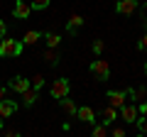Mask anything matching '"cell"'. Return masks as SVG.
Listing matches in <instances>:
<instances>
[{
  "label": "cell",
  "instance_id": "obj_12",
  "mask_svg": "<svg viewBox=\"0 0 147 137\" xmlns=\"http://www.w3.org/2000/svg\"><path fill=\"white\" fill-rule=\"evenodd\" d=\"M42 39H44V44H47V49H57L59 44H61V34H57V32H44L42 34Z\"/></svg>",
  "mask_w": 147,
  "mask_h": 137
},
{
  "label": "cell",
  "instance_id": "obj_19",
  "mask_svg": "<svg viewBox=\"0 0 147 137\" xmlns=\"http://www.w3.org/2000/svg\"><path fill=\"white\" fill-rule=\"evenodd\" d=\"M49 3H52V0H32L30 7H32V10H47Z\"/></svg>",
  "mask_w": 147,
  "mask_h": 137
},
{
  "label": "cell",
  "instance_id": "obj_11",
  "mask_svg": "<svg viewBox=\"0 0 147 137\" xmlns=\"http://www.w3.org/2000/svg\"><path fill=\"white\" fill-rule=\"evenodd\" d=\"M115 118H118V110L115 108H103V110H100V125L103 127H108V125H113V122H115Z\"/></svg>",
  "mask_w": 147,
  "mask_h": 137
},
{
  "label": "cell",
  "instance_id": "obj_2",
  "mask_svg": "<svg viewBox=\"0 0 147 137\" xmlns=\"http://www.w3.org/2000/svg\"><path fill=\"white\" fill-rule=\"evenodd\" d=\"M91 76L96 81H108L110 79V66L105 59H93L91 61Z\"/></svg>",
  "mask_w": 147,
  "mask_h": 137
},
{
  "label": "cell",
  "instance_id": "obj_32",
  "mask_svg": "<svg viewBox=\"0 0 147 137\" xmlns=\"http://www.w3.org/2000/svg\"><path fill=\"white\" fill-rule=\"evenodd\" d=\"M145 74H147V61H145Z\"/></svg>",
  "mask_w": 147,
  "mask_h": 137
},
{
  "label": "cell",
  "instance_id": "obj_5",
  "mask_svg": "<svg viewBox=\"0 0 147 137\" xmlns=\"http://www.w3.org/2000/svg\"><path fill=\"white\" fill-rule=\"evenodd\" d=\"M118 115L123 118V122H127V125H135L137 122V118H140V113H137V105H123L120 110H118Z\"/></svg>",
  "mask_w": 147,
  "mask_h": 137
},
{
  "label": "cell",
  "instance_id": "obj_30",
  "mask_svg": "<svg viewBox=\"0 0 147 137\" xmlns=\"http://www.w3.org/2000/svg\"><path fill=\"white\" fill-rule=\"evenodd\" d=\"M142 15H145V20H147V3L142 5Z\"/></svg>",
  "mask_w": 147,
  "mask_h": 137
},
{
  "label": "cell",
  "instance_id": "obj_28",
  "mask_svg": "<svg viewBox=\"0 0 147 137\" xmlns=\"http://www.w3.org/2000/svg\"><path fill=\"white\" fill-rule=\"evenodd\" d=\"M5 137H22L17 130H5Z\"/></svg>",
  "mask_w": 147,
  "mask_h": 137
},
{
  "label": "cell",
  "instance_id": "obj_24",
  "mask_svg": "<svg viewBox=\"0 0 147 137\" xmlns=\"http://www.w3.org/2000/svg\"><path fill=\"white\" fill-rule=\"evenodd\" d=\"M108 137H127V132L123 130V127H113V130L108 132Z\"/></svg>",
  "mask_w": 147,
  "mask_h": 137
},
{
  "label": "cell",
  "instance_id": "obj_16",
  "mask_svg": "<svg viewBox=\"0 0 147 137\" xmlns=\"http://www.w3.org/2000/svg\"><path fill=\"white\" fill-rule=\"evenodd\" d=\"M42 59L49 64V66H59V59H61V56H59V52H57V49H44Z\"/></svg>",
  "mask_w": 147,
  "mask_h": 137
},
{
  "label": "cell",
  "instance_id": "obj_18",
  "mask_svg": "<svg viewBox=\"0 0 147 137\" xmlns=\"http://www.w3.org/2000/svg\"><path fill=\"white\" fill-rule=\"evenodd\" d=\"M39 39H42V32H39V30H30V32L25 34V39H22V44L30 47V44H37Z\"/></svg>",
  "mask_w": 147,
  "mask_h": 137
},
{
  "label": "cell",
  "instance_id": "obj_29",
  "mask_svg": "<svg viewBox=\"0 0 147 137\" xmlns=\"http://www.w3.org/2000/svg\"><path fill=\"white\" fill-rule=\"evenodd\" d=\"M3 98H5V86L0 83V100H3Z\"/></svg>",
  "mask_w": 147,
  "mask_h": 137
},
{
  "label": "cell",
  "instance_id": "obj_17",
  "mask_svg": "<svg viewBox=\"0 0 147 137\" xmlns=\"http://www.w3.org/2000/svg\"><path fill=\"white\" fill-rule=\"evenodd\" d=\"M37 95H39V91H34V88H30V91H25L22 93V103H25V108H32L37 103Z\"/></svg>",
  "mask_w": 147,
  "mask_h": 137
},
{
  "label": "cell",
  "instance_id": "obj_4",
  "mask_svg": "<svg viewBox=\"0 0 147 137\" xmlns=\"http://www.w3.org/2000/svg\"><path fill=\"white\" fill-rule=\"evenodd\" d=\"M7 88L22 95L25 91H30V88H32V81H30V79H25V76H12V79H10V86H7Z\"/></svg>",
  "mask_w": 147,
  "mask_h": 137
},
{
  "label": "cell",
  "instance_id": "obj_22",
  "mask_svg": "<svg viewBox=\"0 0 147 137\" xmlns=\"http://www.w3.org/2000/svg\"><path fill=\"white\" fill-rule=\"evenodd\" d=\"M135 125H137V130H140V135H142V137H147V118H137Z\"/></svg>",
  "mask_w": 147,
  "mask_h": 137
},
{
  "label": "cell",
  "instance_id": "obj_7",
  "mask_svg": "<svg viewBox=\"0 0 147 137\" xmlns=\"http://www.w3.org/2000/svg\"><path fill=\"white\" fill-rule=\"evenodd\" d=\"M17 110H20V103H17V100H12V98L0 100V118H10V115H15Z\"/></svg>",
  "mask_w": 147,
  "mask_h": 137
},
{
  "label": "cell",
  "instance_id": "obj_10",
  "mask_svg": "<svg viewBox=\"0 0 147 137\" xmlns=\"http://www.w3.org/2000/svg\"><path fill=\"white\" fill-rule=\"evenodd\" d=\"M76 118H79L81 122H88V125L96 122V113H93V108H88V105H81L79 110H76Z\"/></svg>",
  "mask_w": 147,
  "mask_h": 137
},
{
  "label": "cell",
  "instance_id": "obj_3",
  "mask_svg": "<svg viewBox=\"0 0 147 137\" xmlns=\"http://www.w3.org/2000/svg\"><path fill=\"white\" fill-rule=\"evenodd\" d=\"M69 91H71V81L61 76V79H54V83H52V88H49V93H52V98L61 100V98H69Z\"/></svg>",
  "mask_w": 147,
  "mask_h": 137
},
{
  "label": "cell",
  "instance_id": "obj_21",
  "mask_svg": "<svg viewBox=\"0 0 147 137\" xmlns=\"http://www.w3.org/2000/svg\"><path fill=\"white\" fill-rule=\"evenodd\" d=\"M91 49H93V54H96V56H100V54H103V49H105L103 39H93V47H91Z\"/></svg>",
  "mask_w": 147,
  "mask_h": 137
},
{
  "label": "cell",
  "instance_id": "obj_33",
  "mask_svg": "<svg viewBox=\"0 0 147 137\" xmlns=\"http://www.w3.org/2000/svg\"><path fill=\"white\" fill-rule=\"evenodd\" d=\"M137 137H142V135H137Z\"/></svg>",
  "mask_w": 147,
  "mask_h": 137
},
{
  "label": "cell",
  "instance_id": "obj_31",
  "mask_svg": "<svg viewBox=\"0 0 147 137\" xmlns=\"http://www.w3.org/2000/svg\"><path fill=\"white\" fill-rule=\"evenodd\" d=\"M3 125H5V120H3V118H0V130H3Z\"/></svg>",
  "mask_w": 147,
  "mask_h": 137
},
{
  "label": "cell",
  "instance_id": "obj_25",
  "mask_svg": "<svg viewBox=\"0 0 147 137\" xmlns=\"http://www.w3.org/2000/svg\"><path fill=\"white\" fill-rule=\"evenodd\" d=\"M137 49H140V52H147V30L142 32V37H140V42H137Z\"/></svg>",
  "mask_w": 147,
  "mask_h": 137
},
{
  "label": "cell",
  "instance_id": "obj_9",
  "mask_svg": "<svg viewBox=\"0 0 147 137\" xmlns=\"http://www.w3.org/2000/svg\"><path fill=\"white\" fill-rule=\"evenodd\" d=\"M32 12L30 3H25V0H15V5H12V15L17 17V20H27Z\"/></svg>",
  "mask_w": 147,
  "mask_h": 137
},
{
  "label": "cell",
  "instance_id": "obj_15",
  "mask_svg": "<svg viewBox=\"0 0 147 137\" xmlns=\"http://www.w3.org/2000/svg\"><path fill=\"white\" fill-rule=\"evenodd\" d=\"M59 105H61V110L66 113L69 118H76V110H79V105H76L71 98H61V100H59Z\"/></svg>",
  "mask_w": 147,
  "mask_h": 137
},
{
  "label": "cell",
  "instance_id": "obj_23",
  "mask_svg": "<svg viewBox=\"0 0 147 137\" xmlns=\"http://www.w3.org/2000/svg\"><path fill=\"white\" fill-rule=\"evenodd\" d=\"M42 86H44V76H42V74H37L34 79H32V88H34V91H39Z\"/></svg>",
  "mask_w": 147,
  "mask_h": 137
},
{
  "label": "cell",
  "instance_id": "obj_13",
  "mask_svg": "<svg viewBox=\"0 0 147 137\" xmlns=\"http://www.w3.org/2000/svg\"><path fill=\"white\" fill-rule=\"evenodd\" d=\"M127 98H132L135 103H142V98H147V86H137V88H127L125 91Z\"/></svg>",
  "mask_w": 147,
  "mask_h": 137
},
{
  "label": "cell",
  "instance_id": "obj_1",
  "mask_svg": "<svg viewBox=\"0 0 147 137\" xmlns=\"http://www.w3.org/2000/svg\"><path fill=\"white\" fill-rule=\"evenodd\" d=\"M22 52H25V44L20 42V39H3L0 42V56L3 59H10V56H22Z\"/></svg>",
  "mask_w": 147,
  "mask_h": 137
},
{
  "label": "cell",
  "instance_id": "obj_27",
  "mask_svg": "<svg viewBox=\"0 0 147 137\" xmlns=\"http://www.w3.org/2000/svg\"><path fill=\"white\" fill-rule=\"evenodd\" d=\"M7 37V25H5V20H0V42Z\"/></svg>",
  "mask_w": 147,
  "mask_h": 137
},
{
  "label": "cell",
  "instance_id": "obj_14",
  "mask_svg": "<svg viewBox=\"0 0 147 137\" xmlns=\"http://www.w3.org/2000/svg\"><path fill=\"white\" fill-rule=\"evenodd\" d=\"M79 27H84V17H81V15H71L69 22H66V34H76Z\"/></svg>",
  "mask_w": 147,
  "mask_h": 137
},
{
  "label": "cell",
  "instance_id": "obj_20",
  "mask_svg": "<svg viewBox=\"0 0 147 137\" xmlns=\"http://www.w3.org/2000/svg\"><path fill=\"white\" fill-rule=\"evenodd\" d=\"M91 137H108V127H103L100 122L93 125V135H91Z\"/></svg>",
  "mask_w": 147,
  "mask_h": 137
},
{
  "label": "cell",
  "instance_id": "obj_26",
  "mask_svg": "<svg viewBox=\"0 0 147 137\" xmlns=\"http://www.w3.org/2000/svg\"><path fill=\"white\" fill-rule=\"evenodd\" d=\"M137 113H140V118H147V100L137 103Z\"/></svg>",
  "mask_w": 147,
  "mask_h": 137
},
{
  "label": "cell",
  "instance_id": "obj_6",
  "mask_svg": "<svg viewBox=\"0 0 147 137\" xmlns=\"http://www.w3.org/2000/svg\"><path fill=\"white\" fill-rule=\"evenodd\" d=\"M137 7H140L137 0H118L115 3V12L118 15H135Z\"/></svg>",
  "mask_w": 147,
  "mask_h": 137
},
{
  "label": "cell",
  "instance_id": "obj_8",
  "mask_svg": "<svg viewBox=\"0 0 147 137\" xmlns=\"http://www.w3.org/2000/svg\"><path fill=\"white\" fill-rule=\"evenodd\" d=\"M108 103H110V108H115V110H120L123 105H125V100H127V95H125V91H108Z\"/></svg>",
  "mask_w": 147,
  "mask_h": 137
}]
</instances>
